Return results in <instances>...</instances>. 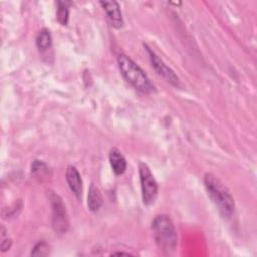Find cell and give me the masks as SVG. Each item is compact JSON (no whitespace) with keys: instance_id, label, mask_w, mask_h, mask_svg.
<instances>
[{"instance_id":"cell-1","label":"cell","mask_w":257,"mask_h":257,"mask_svg":"<svg viewBox=\"0 0 257 257\" xmlns=\"http://www.w3.org/2000/svg\"><path fill=\"white\" fill-rule=\"evenodd\" d=\"M204 183L208 196L218 208L222 216L230 218L234 213L235 203L228 188L215 175L207 173L204 178Z\"/></svg>"},{"instance_id":"cell-2","label":"cell","mask_w":257,"mask_h":257,"mask_svg":"<svg viewBox=\"0 0 257 257\" xmlns=\"http://www.w3.org/2000/svg\"><path fill=\"white\" fill-rule=\"evenodd\" d=\"M117 63L120 73L136 89L144 93H151L155 91L154 84L150 81L144 70L127 55L119 54Z\"/></svg>"},{"instance_id":"cell-3","label":"cell","mask_w":257,"mask_h":257,"mask_svg":"<svg viewBox=\"0 0 257 257\" xmlns=\"http://www.w3.org/2000/svg\"><path fill=\"white\" fill-rule=\"evenodd\" d=\"M152 230L159 248L167 253L175 251L177 246V232L169 216H157L152 222Z\"/></svg>"},{"instance_id":"cell-4","label":"cell","mask_w":257,"mask_h":257,"mask_svg":"<svg viewBox=\"0 0 257 257\" xmlns=\"http://www.w3.org/2000/svg\"><path fill=\"white\" fill-rule=\"evenodd\" d=\"M139 174L142 190L143 203L147 206L153 204L158 195V184L150 171V168L145 163H140Z\"/></svg>"},{"instance_id":"cell-5","label":"cell","mask_w":257,"mask_h":257,"mask_svg":"<svg viewBox=\"0 0 257 257\" xmlns=\"http://www.w3.org/2000/svg\"><path fill=\"white\" fill-rule=\"evenodd\" d=\"M51 208H52V226L55 232L62 234L67 231L68 228V220L67 215L65 211V206L63 205V202L61 198L51 193L49 196Z\"/></svg>"},{"instance_id":"cell-6","label":"cell","mask_w":257,"mask_h":257,"mask_svg":"<svg viewBox=\"0 0 257 257\" xmlns=\"http://www.w3.org/2000/svg\"><path fill=\"white\" fill-rule=\"evenodd\" d=\"M145 47H146V50H147V52L149 54L152 66L155 68V70L162 77H164L169 83H171L172 85L178 87L180 85V80H179V77L175 74V72L170 67H168L165 64V62L162 59H160L147 45H145Z\"/></svg>"},{"instance_id":"cell-7","label":"cell","mask_w":257,"mask_h":257,"mask_svg":"<svg viewBox=\"0 0 257 257\" xmlns=\"http://www.w3.org/2000/svg\"><path fill=\"white\" fill-rule=\"evenodd\" d=\"M100 5L103 7L106 15L115 28H120L123 25V18L120 11L119 4L116 1H100Z\"/></svg>"},{"instance_id":"cell-8","label":"cell","mask_w":257,"mask_h":257,"mask_svg":"<svg viewBox=\"0 0 257 257\" xmlns=\"http://www.w3.org/2000/svg\"><path fill=\"white\" fill-rule=\"evenodd\" d=\"M65 179L70 191L79 199L82 194V180L77 169L69 165L65 172Z\"/></svg>"},{"instance_id":"cell-9","label":"cell","mask_w":257,"mask_h":257,"mask_svg":"<svg viewBox=\"0 0 257 257\" xmlns=\"http://www.w3.org/2000/svg\"><path fill=\"white\" fill-rule=\"evenodd\" d=\"M109 163L115 175H121L124 173L126 169V160L118 149L113 148L109 152Z\"/></svg>"},{"instance_id":"cell-10","label":"cell","mask_w":257,"mask_h":257,"mask_svg":"<svg viewBox=\"0 0 257 257\" xmlns=\"http://www.w3.org/2000/svg\"><path fill=\"white\" fill-rule=\"evenodd\" d=\"M102 205V196L97 188L96 185L93 183L90 184L89 190H88V195H87V206L88 209L92 212H96L99 210V208Z\"/></svg>"},{"instance_id":"cell-11","label":"cell","mask_w":257,"mask_h":257,"mask_svg":"<svg viewBox=\"0 0 257 257\" xmlns=\"http://www.w3.org/2000/svg\"><path fill=\"white\" fill-rule=\"evenodd\" d=\"M52 42L51 34L47 28H42L36 36V45L39 50H46Z\"/></svg>"},{"instance_id":"cell-12","label":"cell","mask_w":257,"mask_h":257,"mask_svg":"<svg viewBox=\"0 0 257 257\" xmlns=\"http://www.w3.org/2000/svg\"><path fill=\"white\" fill-rule=\"evenodd\" d=\"M49 168L47 165L39 160H35L31 164V173L38 179H43L48 175Z\"/></svg>"},{"instance_id":"cell-13","label":"cell","mask_w":257,"mask_h":257,"mask_svg":"<svg viewBox=\"0 0 257 257\" xmlns=\"http://www.w3.org/2000/svg\"><path fill=\"white\" fill-rule=\"evenodd\" d=\"M68 6L66 2L63 1H57V8H56V17L58 22L61 25H66L68 22Z\"/></svg>"},{"instance_id":"cell-14","label":"cell","mask_w":257,"mask_h":257,"mask_svg":"<svg viewBox=\"0 0 257 257\" xmlns=\"http://www.w3.org/2000/svg\"><path fill=\"white\" fill-rule=\"evenodd\" d=\"M48 249H49V247L45 242H39L34 246L32 252H31V255L45 256L48 254Z\"/></svg>"},{"instance_id":"cell-15","label":"cell","mask_w":257,"mask_h":257,"mask_svg":"<svg viewBox=\"0 0 257 257\" xmlns=\"http://www.w3.org/2000/svg\"><path fill=\"white\" fill-rule=\"evenodd\" d=\"M10 246H11V241H10V240H8V239L3 240V241L1 242V251H2V252L6 251L7 249L10 248Z\"/></svg>"}]
</instances>
